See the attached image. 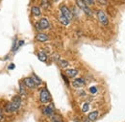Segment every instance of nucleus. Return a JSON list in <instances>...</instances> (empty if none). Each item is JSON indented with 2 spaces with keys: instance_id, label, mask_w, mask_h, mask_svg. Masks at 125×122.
<instances>
[{
  "instance_id": "f257e3e1",
  "label": "nucleus",
  "mask_w": 125,
  "mask_h": 122,
  "mask_svg": "<svg viewBox=\"0 0 125 122\" xmlns=\"http://www.w3.org/2000/svg\"><path fill=\"white\" fill-rule=\"evenodd\" d=\"M20 106H21V97L19 95H16L13 98L11 102H8L5 105L4 110L8 113H13V112H16V111H18Z\"/></svg>"
},
{
  "instance_id": "f03ea898",
  "label": "nucleus",
  "mask_w": 125,
  "mask_h": 122,
  "mask_svg": "<svg viewBox=\"0 0 125 122\" xmlns=\"http://www.w3.org/2000/svg\"><path fill=\"white\" fill-rule=\"evenodd\" d=\"M40 101L42 104H46L51 101V95L46 88H43L40 91Z\"/></svg>"
},
{
  "instance_id": "7ed1b4c3",
  "label": "nucleus",
  "mask_w": 125,
  "mask_h": 122,
  "mask_svg": "<svg viewBox=\"0 0 125 122\" xmlns=\"http://www.w3.org/2000/svg\"><path fill=\"white\" fill-rule=\"evenodd\" d=\"M76 5L80 10H82L85 14L89 16H92L93 15V11L91 10V8L83 1V0H76Z\"/></svg>"
},
{
  "instance_id": "20e7f679",
  "label": "nucleus",
  "mask_w": 125,
  "mask_h": 122,
  "mask_svg": "<svg viewBox=\"0 0 125 122\" xmlns=\"http://www.w3.org/2000/svg\"><path fill=\"white\" fill-rule=\"evenodd\" d=\"M96 15H97V18L99 20V22L104 25V26H107L109 24V19H108V16L106 15V13L102 10H98L96 11Z\"/></svg>"
},
{
  "instance_id": "39448f33",
  "label": "nucleus",
  "mask_w": 125,
  "mask_h": 122,
  "mask_svg": "<svg viewBox=\"0 0 125 122\" xmlns=\"http://www.w3.org/2000/svg\"><path fill=\"white\" fill-rule=\"evenodd\" d=\"M60 13H61L63 16H65L69 21H70V20L72 19V17H73V14H72L71 11L68 9V7L65 6V5H61V7H60Z\"/></svg>"
},
{
  "instance_id": "423d86ee",
  "label": "nucleus",
  "mask_w": 125,
  "mask_h": 122,
  "mask_svg": "<svg viewBox=\"0 0 125 122\" xmlns=\"http://www.w3.org/2000/svg\"><path fill=\"white\" fill-rule=\"evenodd\" d=\"M23 84L25 85V87L29 88V89H35L36 87H38V85L36 84V82L34 81V79L32 77H27L23 79Z\"/></svg>"
},
{
  "instance_id": "0eeeda50",
  "label": "nucleus",
  "mask_w": 125,
  "mask_h": 122,
  "mask_svg": "<svg viewBox=\"0 0 125 122\" xmlns=\"http://www.w3.org/2000/svg\"><path fill=\"white\" fill-rule=\"evenodd\" d=\"M54 106L53 105H49V106H46V107H43L42 108V113L44 114V115H46V116H51V115H53V113H54Z\"/></svg>"
},
{
  "instance_id": "6e6552de",
  "label": "nucleus",
  "mask_w": 125,
  "mask_h": 122,
  "mask_svg": "<svg viewBox=\"0 0 125 122\" xmlns=\"http://www.w3.org/2000/svg\"><path fill=\"white\" fill-rule=\"evenodd\" d=\"M39 25H40L41 30H45L47 28H49V20L47 19L46 17H42L39 21Z\"/></svg>"
},
{
  "instance_id": "1a4fd4ad",
  "label": "nucleus",
  "mask_w": 125,
  "mask_h": 122,
  "mask_svg": "<svg viewBox=\"0 0 125 122\" xmlns=\"http://www.w3.org/2000/svg\"><path fill=\"white\" fill-rule=\"evenodd\" d=\"M86 85V82L83 78H75L73 81H72V86L75 87V88H81L83 86Z\"/></svg>"
},
{
  "instance_id": "9d476101",
  "label": "nucleus",
  "mask_w": 125,
  "mask_h": 122,
  "mask_svg": "<svg viewBox=\"0 0 125 122\" xmlns=\"http://www.w3.org/2000/svg\"><path fill=\"white\" fill-rule=\"evenodd\" d=\"M79 73V70L76 68H68L65 69V75L68 76L69 78H74L75 76H77Z\"/></svg>"
},
{
  "instance_id": "9b49d317",
  "label": "nucleus",
  "mask_w": 125,
  "mask_h": 122,
  "mask_svg": "<svg viewBox=\"0 0 125 122\" xmlns=\"http://www.w3.org/2000/svg\"><path fill=\"white\" fill-rule=\"evenodd\" d=\"M36 40L38 41H41V42H44V41H47L49 40V37L47 36L46 34L44 33H38L36 35Z\"/></svg>"
},
{
  "instance_id": "f8f14e48",
  "label": "nucleus",
  "mask_w": 125,
  "mask_h": 122,
  "mask_svg": "<svg viewBox=\"0 0 125 122\" xmlns=\"http://www.w3.org/2000/svg\"><path fill=\"white\" fill-rule=\"evenodd\" d=\"M58 20H59V22H60L62 25H63V26H67V25H69V20H68L65 16H63L61 13L58 15Z\"/></svg>"
},
{
  "instance_id": "ddd939ff",
  "label": "nucleus",
  "mask_w": 125,
  "mask_h": 122,
  "mask_svg": "<svg viewBox=\"0 0 125 122\" xmlns=\"http://www.w3.org/2000/svg\"><path fill=\"white\" fill-rule=\"evenodd\" d=\"M97 117H98V112H97V111L92 112L88 115V119L91 120V121H95V120L97 119Z\"/></svg>"
},
{
  "instance_id": "4468645a",
  "label": "nucleus",
  "mask_w": 125,
  "mask_h": 122,
  "mask_svg": "<svg viewBox=\"0 0 125 122\" xmlns=\"http://www.w3.org/2000/svg\"><path fill=\"white\" fill-rule=\"evenodd\" d=\"M31 13H32V15H35V16L41 15V9H40V7H38V6H33L31 9Z\"/></svg>"
},
{
  "instance_id": "2eb2a0df",
  "label": "nucleus",
  "mask_w": 125,
  "mask_h": 122,
  "mask_svg": "<svg viewBox=\"0 0 125 122\" xmlns=\"http://www.w3.org/2000/svg\"><path fill=\"white\" fill-rule=\"evenodd\" d=\"M19 95H26V87L23 84V82L19 83Z\"/></svg>"
},
{
  "instance_id": "dca6fc26",
  "label": "nucleus",
  "mask_w": 125,
  "mask_h": 122,
  "mask_svg": "<svg viewBox=\"0 0 125 122\" xmlns=\"http://www.w3.org/2000/svg\"><path fill=\"white\" fill-rule=\"evenodd\" d=\"M38 58L39 60L42 61H47V55L43 52V51H40L38 53Z\"/></svg>"
},
{
  "instance_id": "f3484780",
  "label": "nucleus",
  "mask_w": 125,
  "mask_h": 122,
  "mask_svg": "<svg viewBox=\"0 0 125 122\" xmlns=\"http://www.w3.org/2000/svg\"><path fill=\"white\" fill-rule=\"evenodd\" d=\"M41 7H42L44 10H48L50 7V2L49 0H42L41 1Z\"/></svg>"
},
{
  "instance_id": "a211bd4d",
  "label": "nucleus",
  "mask_w": 125,
  "mask_h": 122,
  "mask_svg": "<svg viewBox=\"0 0 125 122\" xmlns=\"http://www.w3.org/2000/svg\"><path fill=\"white\" fill-rule=\"evenodd\" d=\"M32 78H33V79H34V81H35V82H36V84H37V85H38V86H40V85H41V84H42V80H41V79H40V78H39V77L37 76V75H36V74H33V77H32Z\"/></svg>"
},
{
  "instance_id": "6ab92c4d",
  "label": "nucleus",
  "mask_w": 125,
  "mask_h": 122,
  "mask_svg": "<svg viewBox=\"0 0 125 122\" xmlns=\"http://www.w3.org/2000/svg\"><path fill=\"white\" fill-rule=\"evenodd\" d=\"M89 109H90L89 103H85V104L83 105V107H82V112H87L89 111Z\"/></svg>"
},
{
  "instance_id": "aec40b11",
  "label": "nucleus",
  "mask_w": 125,
  "mask_h": 122,
  "mask_svg": "<svg viewBox=\"0 0 125 122\" xmlns=\"http://www.w3.org/2000/svg\"><path fill=\"white\" fill-rule=\"evenodd\" d=\"M59 62H60L61 66H62V67H63V68H64V67H66V66L68 65V61H65V60H60V61H59Z\"/></svg>"
},
{
  "instance_id": "412c9836",
  "label": "nucleus",
  "mask_w": 125,
  "mask_h": 122,
  "mask_svg": "<svg viewBox=\"0 0 125 122\" xmlns=\"http://www.w3.org/2000/svg\"><path fill=\"white\" fill-rule=\"evenodd\" d=\"M90 92H91L92 94H95V93L97 92L96 87H91V88H90Z\"/></svg>"
},
{
  "instance_id": "4be33fe9",
  "label": "nucleus",
  "mask_w": 125,
  "mask_h": 122,
  "mask_svg": "<svg viewBox=\"0 0 125 122\" xmlns=\"http://www.w3.org/2000/svg\"><path fill=\"white\" fill-rule=\"evenodd\" d=\"M83 1H84L88 6H89V5H94V2H95V0H83Z\"/></svg>"
},
{
  "instance_id": "5701e85b",
  "label": "nucleus",
  "mask_w": 125,
  "mask_h": 122,
  "mask_svg": "<svg viewBox=\"0 0 125 122\" xmlns=\"http://www.w3.org/2000/svg\"><path fill=\"white\" fill-rule=\"evenodd\" d=\"M62 79H63V80H64V82H65V84L68 86V85H69V82H68V80H67L66 76H64V74H62Z\"/></svg>"
},
{
  "instance_id": "b1692460",
  "label": "nucleus",
  "mask_w": 125,
  "mask_h": 122,
  "mask_svg": "<svg viewBox=\"0 0 125 122\" xmlns=\"http://www.w3.org/2000/svg\"><path fill=\"white\" fill-rule=\"evenodd\" d=\"M4 119V116H3V112H2V109L0 108V122L3 121Z\"/></svg>"
},
{
  "instance_id": "393cba45",
  "label": "nucleus",
  "mask_w": 125,
  "mask_h": 122,
  "mask_svg": "<svg viewBox=\"0 0 125 122\" xmlns=\"http://www.w3.org/2000/svg\"><path fill=\"white\" fill-rule=\"evenodd\" d=\"M15 67H16V65H15L14 63H11V64L8 66V68H9L10 70H12V69H15Z\"/></svg>"
},
{
  "instance_id": "a878e982",
  "label": "nucleus",
  "mask_w": 125,
  "mask_h": 122,
  "mask_svg": "<svg viewBox=\"0 0 125 122\" xmlns=\"http://www.w3.org/2000/svg\"><path fill=\"white\" fill-rule=\"evenodd\" d=\"M97 1H98V2H100L101 4H106V3H107V1H106V0H97Z\"/></svg>"
},
{
  "instance_id": "bb28decb",
  "label": "nucleus",
  "mask_w": 125,
  "mask_h": 122,
  "mask_svg": "<svg viewBox=\"0 0 125 122\" xmlns=\"http://www.w3.org/2000/svg\"><path fill=\"white\" fill-rule=\"evenodd\" d=\"M84 122H92V121H91V120H89V119H86Z\"/></svg>"
},
{
  "instance_id": "cd10ccee",
  "label": "nucleus",
  "mask_w": 125,
  "mask_h": 122,
  "mask_svg": "<svg viewBox=\"0 0 125 122\" xmlns=\"http://www.w3.org/2000/svg\"><path fill=\"white\" fill-rule=\"evenodd\" d=\"M57 1H58V0H53V2H57Z\"/></svg>"
},
{
  "instance_id": "c85d7f7f",
  "label": "nucleus",
  "mask_w": 125,
  "mask_h": 122,
  "mask_svg": "<svg viewBox=\"0 0 125 122\" xmlns=\"http://www.w3.org/2000/svg\"><path fill=\"white\" fill-rule=\"evenodd\" d=\"M53 122H62V121H53Z\"/></svg>"
}]
</instances>
